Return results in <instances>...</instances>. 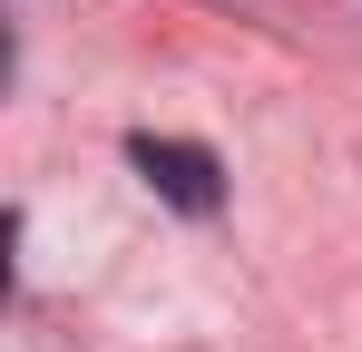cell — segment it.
<instances>
[{"instance_id":"cell-1","label":"cell","mask_w":362,"mask_h":352,"mask_svg":"<svg viewBox=\"0 0 362 352\" xmlns=\"http://www.w3.org/2000/svg\"><path fill=\"white\" fill-rule=\"evenodd\" d=\"M127 167L147 176L177 216H216V206H226V167H216L206 147H186V137H127Z\"/></svg>"}]
</instances>
